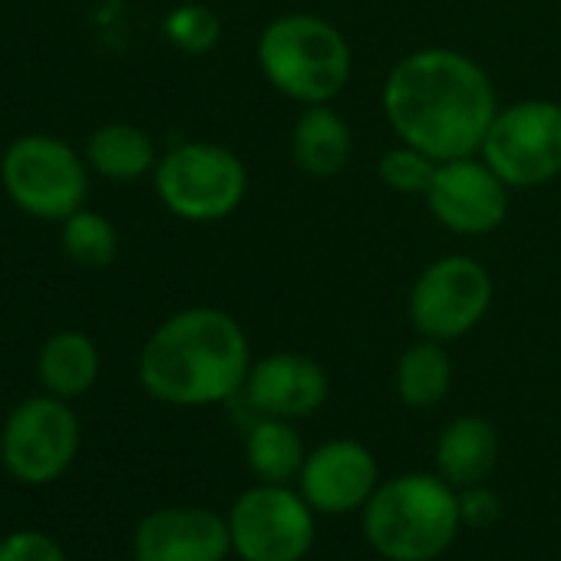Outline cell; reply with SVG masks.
Masks as SVG:
<instances>
[{
  "label": "cell",
  "mask_w": 561,
  "mask_h": 561,
  "mask_svg": "<svg viewBox=\"0 0 561 561\" xmlns=\"http://www.w3.org/2000/svg\"><path fill=\"white\" fill-rule=\"evenodd\" d=\"M380 106L400 142L449 162L479 156L499 113V96L489 73L469 54L420 47L390 67Z\"/></svg>",
  "instance_id": "1"
},
{
  "label": "cell",
  "mask_w": 561,
  "mask_h": 561,
  "mask_svg": "<svg viewBox=\"0 0 561 561\" xmlns=\"http://www.w3.org/2000/svg\"><path fill=\"white\" fill-rule=\"evenodd\" d=\"M251 344L241 321L221 308L195 305L165 318L139 351V383L165 407L234 403L248 370Z\"/></svg>",
  "instance_id": "2"
},
{
  "label": "cell",
  "mask_w": 561,
  "mask_h": 561,
  "mask_svg": "<svg viewBox=\"0 0 561 561\" xmlns=\"http://www.w3.org/2000/svg\"><path fill=\"white\" fill-rule=\"evenodd\" d=\"M264 83L298 106L334 103L354 77V50L328 18L291 11L267 21L254 41Z\"/></svg>",
  "instance_id": "3"
},
{
  "label": "cell",
  "mask_w": 561,
  "mask_h": 561,
  "mask_svg": "<svg viewBox=\"0 0 561 561\" xmlns=\"http://www.w3.org/2000/svg\"><path fill=\"white\" fill-rule=\"evenodd\" d=\"M462 528L459 489L439 472L380 482L364 505V538L387 561H436Z\"/></svg>",
  "instance_id": "4"
},
{
  "label": "cell",
  "mask_w": 561,
  "mask_h": 561,
  "mask_svg": "<svg viewBox=\"0 0 561 561\" xmlns=\"http://www.w3.org/2000/svg\"><path fill=\"white\" fill-rule=\"evenodd\" d=\"M159 202L188 225H215L231 218L248 195V169L228 146L188 139L159 156L152 172Z\"/></svg>",
  "instance_id": "5"
},
{
  "label": "cell",
  "mask_w": 561,
  "mask_h": 561,
  "mask_svg": "<svg viewBox=\"0 0 561 561\" xmlns=\"http://www.w3.org/2000/svg\"><path fill=\"white\" fill-rule=\"evenodd\" d=\"M0 185L24 215L60 225L87 205L90 165L67 139L27 133L0 156Z\"/></svg>",
  "instance_id": "6"
},
{
  "label": "cell",
  "mask_w": 561,
  "mask_h": 561,
  "mask_svg": "<svg viewBox=\"0 0 561 561\" xmlns=\"http://www.w3.org/2000/svg\"><path fill=\"white\" fill-rule=\"evenodd\" d=\"M492 298V274L479 257L443 254L416 274L407 295V314L420 337L453 344L485 321Z\"/></svg>",
  "instance_id": "7"
},
{
  "label": "cell",
  "mask_w": 561,
  "mask_h": 561,
  "mask_svg": "<svg viewBox=\"0 0 561 561\" xmlns=\"http://www.w3.org/2000/svg\"><path fill=\"white\" fill-rule=\"evenodd\" d=\"M479 156L512 192H528L561 175V103L545 96L499 106Z\"/></svg>",
  "instance_id": "8"
},
{
  "label": "cell",
  "mask_w": 561,
  "mask_h": 561,
  "mask_svg": "<svg viewBox=\"0 0 561 561\" xmlns=\"http://www.w3.org/2000/svg\"><path fill=\"white\" fill-rule=\"evenodd\" d=\"M80 453V420L70 400L41 393L21 400L0 426V462L24 485H50Z\"/></svg>",
  "instance_id": "9"
},
{
  "label": "cell",
  "mask_w": 561,
  "mask_h": 561,
  "mask_svg": "<svg viewBox=\"0 0 561 561\" xmlns=\"http://www.w3.org/2000/svg\"><path fill=\"white\" fill-rule=\"evenodd\" d=\"M228 531L241 561H305L318 538V518L291 485L257 482L231 502Z\"/></svg>",
  "instance_id": "10"
},
{
  "label": "cell",
  "mask_w": 561,
  "mask_h": 561,
  "mask_svg": "<svg viewBox=\"0 0 561 561\" xmlns=\"http://www.w3.org/2000/svg\"><path fill=\"white\" fill-rule=\"evenodd\" d=\"M423 202L446 231L482 238L505 225L512 188L482 156H462L436 165Z\"/></svg>",
  "instance_id": "11"
},
{
  "label": "cell",
  "mask_w": 561,
  "mask_h": 561,
  "mask_svg": "<svg viewBox=\"0 0 561 561\" xmlns=\"http://www.w3.org/2000/svg\"><path fill=\"white\" fill-rule=\"evenodd\" d=\"M331 397V377L321 360L298 351H274L251 364L238 400L251 416L308 420Z\"/></svg>",
  "instance_id": "12"
},
{
  "label": "cell",
  "mask_w": 561,
  "mask_h": 561,
  "mask_svg": "<svg viewBox=\"0 0 561 561\" xmlns=\"http://www.w3.org/2000/svg\"><path fill=\"white\" fill-rule=\"evenodd\" d=\"M139 561H225L231 551L228 515L205 505H162L139 518L133 531Z\"/></svg>",
  "instance_id": "13"
},
{
  "label": "cell",
  "mask_w": 561,
  "mask_h": 561,
  "mask_svg": "<svg viewBox=\"0 0 561 561\" xmlns=\"http://www.w3.org/2000/svg\"><path fill=\"white\" fill-rule=\"evenodd\" d=\"M298 482L314 512L347 515L370 502L380 485V466L364 443L328 439L314 453H308Z\"/></svg>",
  "instance_id": "14"
},
{
  "label": "cell",
  "mask_w": 561,
  "mask_h": 561,
  "mask_svg": "<svg viewBox=\"0 0 561 561\" xmlns=\"http://www.w3.org/2000/svg\"><path fill=\"white\" fill-rule=\"evenodd\" d=\"M291 162L311 179H334L351 165L354 133L351 123L334 110V103L301 106L291 126Z\"/></svg>",
  "instance_id": "15"
},
{
  "label": "cell",
  "mask_w": 561,
  "mask_h": 561,
  "mask_svg": "<svg viewBox=\"0 0 561 561\" xmlns=\"http://www.w3.org/2000/svg\"><path fill=\"white\" fill-rule=\"evenodd\" d=\"M433 459L453 489L482 485L499 462V433L485 416H456L443 426Z\"/></svg>",
  "instance_id": "16"
},
{
  "label": "cell",
  "mask_w": 561,
  "mask_h": 561,
  "mask_svg": "<svg viewBox=\"0 0 561 561\" xmlns=\"http://www.w3.org/2000/svg\"><path fill=\"white\" fill-rule=\"evenodd\" d=\"M83 156L90 172L110 182H139L159 165L152 136L136 123H103L90 133Z\"/></svg>",
  "instance_id": "17"
},
{
  "label": "cell",
  "mask_w": 561,
  "mask_h": 561,
  "mask_svg": "<svg viewBox=\"0 0 561 561\" xmlns=\"http://www.w3.org/2000/svg\"><path fill=\"white\" fill-rule=\"evenodd\" d=\"M37 377L44 393L60 400H77L90 393L100 380V347L83 331H57L44 341L37 354Z\"/></svg>",
  "instance_id": "18"
},
{
  "label": "cell",
  "mask_w": 561,
  "mask_h": 561,
  "mask_svg": "<svg viewBox=\"0 0 561 561\" xmlns=\"http://www.w3.org/2000/svg\"><path fill=\"white\" fill-rule=\"evenodd\" d=\"M305 439L291 420L277 416H251L244 426V462L257 476V482L288 485L305 469Z\"/></svg>",
  "instance_id": "19"
},
{
  "label": "cell",
  "mask_w": 561,
  "mask_h": 561,
  "mask_svg": "<svg viewBox=\"0 0 561 561\" xmlns=\"http://www.w3.org/2000/svg\"><path fill=\"white\" fill-rule=\"evenodd\" d=\"M453 377H456V367H453L446 344L420 337L400 354L397 370H393V390L403 407L433 410L449 397Z\"/></svg>",
  "instance_id": "20"
},
{
  "label": "cell",
  "mask_w": 561,
  "mask_h": 561,
  "mask_svg": "<svg viewBox=\"0 0 561 561\" xmlns=\"http://www.w3.org/2000/svg\"><path fill=\"white\" fill-rule=\"evenodd\" d=\"M60 248L73 264L87 271H103L119 257V231L103 211L83 205L60 221Z\"/></svg>",
  "instance_id": "21"
},
{
  "label": "cell",
  "mask_w": 561,
  "mask_h": 561,
  "mask_svg": "<svg viewBox=\"0 0 561 561\" xmlns=\"http://www.w3.org/2000/svg\"><path fill=\"white\" fill-rule=\"evenodd\" d=\"M162 37L185 57H208L221 44V18L208 4L185 0L162 18Z\"/></svg>",
  "instance_id": "22"
},
{
  "label": "cell",
  "mask_w": 561,
  "mask_h": 561,
  "mask_svg": "<svg viewBox=\"0 0 561 561\" xmlns=\"http://www.w3.org/2000/svg\"><path fill=\"white\" fill-rule=\"evenodd\" d=\"M436 159H430L423 149L410 146V142H397L390 146L380 162H377V172H380V182L397 192V195H426L430 182H433V172H436Z\"/></svg>",
  "instance_id": "23"
},
{
  "label": "cell",
  "mask_w": 561,
  "mask_h": 561,
  "mask_svg": "<svg viewBox=\"0 0 561 561\" xmlns=\"http://www.w3.org/2000/svg\"><path fill=\"white\" fill-rule=\"evenodd\" d=\"M0 561H70L64 545L37 528H21L0 538Z\"/></svg>",
  "instance_id": "24"
},
{
  "label": "cell",
  "mask_w": 561,
  "mask_h": 561,
  "mask_svg": "<svg viewBox=\"0 0 561 561\" xmlns=\"http://www.w3.org/2000/svg\"><path fill=\"white\" fill-rule=\"evenodd\" d=\"M459 508H462V525H489L499 515V499L482 485H469L459 489Z\"/></svg>",
  "instance_id": "25"
},
{
  "label": "cell",
  "mask_w": 561,
  "mask_h": 561,
  "mask_svg": "<svg viewBox=\"0 0 561 561\" xmlns=\"http://www.w3.org/2000/svg\"><path fill=\"white\" fill-rule=\"evenodd\" d=\"M129 561H139V558H136V554H133V558H129Z\"/></svg>",
  "instance_id": "26"
}]
</instances>
